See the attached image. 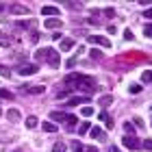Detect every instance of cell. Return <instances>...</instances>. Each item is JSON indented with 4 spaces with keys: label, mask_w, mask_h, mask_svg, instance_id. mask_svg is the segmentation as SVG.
<instances>
[{
    "label": "cell",
    "mask_w": 152,
    "mask_h": 152,
    "mask_svg": "<svg viewBox=\"0 0 152 152\" xmlns=\"http://www.w3.org/2000/svg\"><path fill=\"white\" fill-rule=\"evenodd\" d=\"M87 41L89 44H96V46H102V48H111V41L107 37H102V35H89Z\"/></svg>",
    "instance_id": "obj_4"
},
{
    "label": "cell",
    "mask_w": 152,
    "mask_h": 152,
    "mask_svg": "<svg viewBox=\"0 0 152 152\" xmlns=\"http://www.w3.org/2000/svg\"><path fill=\"white\" fill-rule=\"evenodd\" d=\"M0 115H2V111H0Z\"/></svg>",
    "instance_id": "obj_40"
},
{
    "label": "cell",
    "mask_w": 152,
    "mask_h": 152,
    "mask_svg": "<svg viewBox=\"0 0 152 152\" xmlns=\"http://www.w3.org/2000/svg\"><path fill=\"white\" fill-rule=\"evenodd\" d=\"M143 15H146V18H148V20H152V7H150V9H148V11H146V13H143Z\"/></svg>",
    "instance_id": "obj_38"
},
{
    "label": "cell",
    "mask_w": 152,
    "mask_h": 152,
    "mask_svg": "<svg viewBox=\"0 0 152 152\" xmlns=\"http://www.w3.org/2000/svg\"><path fill=\"white\" fill-rule=\"evenodd\" d=\"M76 122H78V117H74V115H67V122H65V124H67V128L72 130V128H76Z\"/></svg>",
    "instance_id": "obj_20"
},
{
    "label": "cell",
    "mask_w": 152,
    "mask_h": 152,
    "mask_svg": "<svg viewBox=\"0 0 152 152\" xmlns=\"http://www.w3.org/2000/svg\"><path fill=\"white\" fill-rule=\"evenodd\" d=\"M22 89H24L26 94H31V96H39V94H44V91H46V85H31V87H28V85H24Z\"/></svg>",
    "instance_id": "obj_6"
},
{
    "label": "cell",
    "mask_w": 152,
    "mask_h": 152,
    "mask_svg": "<svg viewBox=\"0 0 152 152\" xmlns=\"http://www.w3.org/2000/svg\"><path fill=\"white\" fill-rule=\"evenodd\" d=\"M89 133H91V139H96V141H104V139H107V133H104L102 128H98V126H94Z\"/></svg>",
    "instance_id": "obj_9"
},
{
    "label": "cell",
    "mask_w": 152,
    "mask_h": 152,
    "mask_svg": "<svg viewBox=\"0 0 152 152\" xmlns=\"http://www.w3.org/2000/svg\"><path fill=\"white\" fill-rule=\"evenodd\" d=\"M28 39H31V44H37V41H39V33H37V31H33Z\"/></svg>",
    "instance_id": "obj_30"
},
{
    "label": "cell",
    "mask_w": 152,
    "mask_h": 152,
    "mask_svg": "<svg viewBox=\"0 0 152 152\" xmlns=\"http://www.w3.org/2000/svg\"><path fill=\"white\" fill-rule=\"evenodd\" d=\"M50 120H54V124H63V122H67V115L63 111H52L50 113Z\"/></svg>",
    "instance_id": "obj_10"
},
{
    "label": "cell",
    "mask_w": 152,
    "mask_h": 152,
    "mask_svg": "<svg viewBox=\"0 0 152 152\" xmlns=\"http://www.w3.org/2000/svg\"><path fill=\"white\" fill-rule=\"evenodd\" d=\"M80 113H83V117H91L94 115V107H83Z\"/></svg>",
    "instance_id": "obj_24"
},
{
    "label": "cell",
    "mask_w": 152,
    "mask_h": 152,
    "mask_svg": "<svg viewBox=\"0 0 152 152\" xmlns=\"http://www.w3.org/2000/svg\"><path fill=\"white\" fill-rule=\"evenodd\" d=\"M72 150H74V152H98L96 148H85L80 141H72Z\"/></svg>",
    "instance_id": "obj_12"
},
{
    "label": "cell",
    "mask_w": 152,
    "mask_h": 152,
    "mask_svg": "<svg viewBox=\"0 0 152 152\" xmlns=\"http://www.w3.org/2000/svg\"><path fill=\"white\" fill-rule=\"evenodd\" d=\"M150 109H152V107H150Z\"/></svg>",
    "instance_id": "obj_41"
},
{
    "label": "cell",
    "mask_w": 152,
    "mask_h": 152,
    "mask_svg": "<svg viewBox=\"0 0 152 152\" xmlns=\"http://www.w3.org/2000/svg\"><path fill=\"white\" fill-rule=\"evenodd\" d=\"M141 146H143V148H146V150H152V139H146V141H143V143H141Z\"/></svg>",
    "instance_id": "obj_33"
},
{
    "label": "cell",
    "mask_w": 152,
    "mask_h": 152,
    "mask_svg": "<svg viewBox=\"0 0 152 152\" xmlns=\"http://www.w3.org/2000/svg\"><path fill=\"white\" fill-rule=\"evenodd\" d=\"M41 128H44V133H57V124L54 122H44Z\"/></svg>",
    "instance_id": "obj_15"
},
{
    "label": "cell",
    "mask_w": 152,
    "mask_h": 152,
    "mask_svg": "<svg viewBox=\"0 0 152 152\" xmlns=\"http://www.w3.org/2000/svg\"><path fill=\"white\" fill-rule=\"evenodd\" d=\"M35 59H37V61H46L50 67H59V65H61L59 50H54V48H44V50H37V52H35Z\"/></svg>",
    "instance_id": "obj_1"
},
{
    "label": "cell",
    "mask_w": 152,
    "mask_h": 152,
    "mask_svg": "<svg viewBox=\"0 0 152 152\" xmlns=\"http://www.w3.org/2000/svg\"><path fill=\"white\" fill-rule=\"evenodd\" d=\"M37 117L35 115H28V117H26V128H37Z\"/></svg>",
    "instance_id": "obj_19"
},
{
    "label": "cell",
    "mask_w": 152,
    "mask_h": 152,
    "mask_svg": "<svg viewBox=\"0 0 152 152\" xmlns=\"http://www.w3.org/2000/svg\"><path fill=\"white\" fill-rule=\"evenodd\" d=\"M104 13H107V18H115V11H113V9H111V7H109V9H107V11H104Z\"/></svg>",
    "instance_id": "obj_34"
},
{
    "label": "cell",
    "mask_w": 152,
    "mask_h": 152,
    "mask_svg": "<svg viewBox=\"0 0 152 152\" xmlns=\"http://www.w3.org/2000/svg\"><path fill=\"white\" fill-rule=\"evenodd\" d=\"M122 141H124V146H126L128 150H137V148H141V141L137 139L135 135H124V137H122Z\"/></svg>",
    "instance_id": "obj_3"
},
{
    "label": "cell",
    "mask_w": 152,
    "mask_h": 152,
    "mask_svg": "<svg viewBox=\"0 0 152 152\" xmlns=\"http://www.w3.org/2000/svg\"><path fill=\"white\" fill-rule=\"evenodd\" d=\"M0 46H2V48H9V46H11V35L0 33Z\"/></svg>",
    "instance_id": "obj_16"
},
{
    "label": "cell",
    "mask_w": 152,
    "mask_h": 152,
    "mask_svg": "<svg viewBox=\"0 0 152 152\" xmlns=\"http://www.w3.org/2000/svg\"><path fill=\"white\" fill-rule=\"evenodd\" d=\"M135 124H137L139 128H143V120H141V117H135Z\"/></svg>",
    "instance_id": "obj_35"
},
{
    "label": "cell",
    "mask_w": 152,
    "mask_h": 152,
    "mask_svg": "<svg viewBox=\"0 0 152 152\" xmlns=\"http://www.w3.org/2000/svg\"><path fill=\"white\" fill-rule=\"evenodd\" d=\"M80 102H89V98H87V96H80V98L74 96V98L67 100V107H76V104H80Z\"/></svg>",
    "instance_id": "obj_14"
},
{
    "label": "cell",
    "mask_w": 152,
    "mask_h": 152,
    "mask_svg": "<svg viewBox=\"0 0 152 152\" xmlns=\"http://www.w3.org/2000/svg\"><path fill=\"white\" fill-rule=\"evenodd\" d=\"M9 11L13 13V15H31L28 9H26L24 4H11V7H9Z\"/></svg>",
    "instance_id": "obj_8"
},
{
    "label": "cell",
    "mask_w": 152,
    "mask_h": 152,
    "mask_svg": "<svg viewBox=\"0 0 152 152\" xmlns=\"http://www.w3.org/2000/svg\"><path fill=\"white\" fill-rule=\"evenodd\" d=\"M111 102H113V98H111V96H102V98L98 100V104H100L102 109H107V107H111Z\"/></svg>",
    "instance_id": "obj_17"
},
{
    "label": "cell",
    "mask_w": 152,
    "mask_h": 152,
    "mask_svg": "<svg viewBox=\"0 0 152 152\" xmlns=\"http://www.w3.org/2000/svg\"><path fill=\"white\" fill-rule=\"evenodd\" d=\"M0 98H4V100H13V94L9 91V89H0Z\"/></svg>",
    "instance_id": "obj_25"
},
{
    "label": "cell",
    "mask_w": 152,
    "mask_h": 152,
    "mask_svg": "<svg viewBox=\"0 0 152 152\" xmlns=\"http://www.w3.org/2000/svg\"><path fill=\"white\" fill-rule=\"evenodd\" d=\"M59 48L63 52H67V50H72L74 48V39H70V37H65V39H61V44H59Z\"/></svg>",
    "instance_id": "obj_13"
},
{
    "label": "cell",
    "mask_w": 152,
    "mask_h": 152,
    "mask_svg": "<svg viewBox=\"0 0 152 152\" xmlns=\"http://www.w3.org/2000/svg\"><path fill=\"white\" fill-rule=\"evenodd\" d=\"M124 39H133V33H130V31H124Z\"/></svg>",
    "instance_id": "obj_37"
},
{
    "label": "cell",
    "mask_w": 152,
    "mask_h": 152,
    "mask_svg": "<svg viewBox=\"0 0 152 152\" xmlns=\"http://www.w3.org/2000/svg\"><path fill=\"white\" fill-rule=\"evenodd\" d=\"M41 15H46V20H52V18H57V15H61V11L57 9V7L48 4V7H44V9H41Z\"/></svg>",
    "instance_id": "obj_5"
},
{
    "label": "cell",
    "mask_w": 152,
    "mask_h": 152,
    "mask_svg": "<svg viewBox=\"0 0 152 152\" xmlns=\"http://www.w3.org/2000/svg\"><path fill=\"white\" fill-rule=\"evenodd\" d=\"M76 87H78L80 91H85V94L89 96V94H94L96 89H98V83H96V78H91V76L78 74V80H76Z\"/></svg>",
    "instance_id": "obj_2"
},
{
    "label": "cell",
    "mask_w": 152,
    "mask_h": 152,
    "mask_svg": "<svg viewBox=\"0 0 152 152\" xmlns=\"http://www.w3.org/2000/svg\"><path fill=\"white\" fill-rule=\"evenodd\" d=\"M7 117H9L11 122H18L20 120V111L18 109H9V111H7Z\"/></svg>",
    "instance_id": "obj_18"
},
{
    "label": "cell",
    "mask_w": 152,
    "mask_h": 152,
    "mask_svg": "<svg viewBox=\"0 0 152 152\" xmlns=\"http://www.w3.org/2000/svg\"><path fill=\"white\" fill-rule=\"evenodd\" d=\"M128 91H130V94H139V91H141V85H130Z\"/></svg>",
    "instance_id": "obj_31"
},
{
    "label": "cell",
    "mask_w": 152,
    "mask_h": 152,
    "mask_svg": "<svg viewBox=\"0 0 152 152\" xmlns=\"http://www.w3.org/2000/svg\"><path fill=\"white\" fill-rule=\"evenodd\" d=\"M33 24H35L33 20H22V22H18L15 26H18V28H28V26H33Z\"/></svg>",
    "instance_id": "obj_22"
},
{
    "label": "cell",
    "mask_w": 152,
    "mask_h": 152,
    "mask_svg": "<svg viewBox=\"0 0 152 152\" xmlns=\"http://www.w3.org/2000/svg\"><path fill=\"white\" fill-rule=\"evenodd\" d=\"M109 152H122L120 148H115V146H111V148H109Z\"/></svg>",
    "instance_id": "obj_39"
},
{
    "label": "cell",
    "mask_w": 152,
    "mask_h": 152,
    "mask_svg": "<svg viewBox=\"0 0 152 152\" xmlns=\"http://www.w3.org/2000/svg\"><path fill=\"white\" fill-rule=\"evenodd\" d=\"M143 35H146L148 39L152 37V22H150V24H146V28H143Z\"/></svg>",
    "instance_id": "obj_28"
},
{
    "label": "cell",
    "mask_w": 152,
    "mask_h": 152,
    "mask_svg": "<svg viewBox=\"0 0 152 152\" xmlns=\"http://www.w3.org/2000/svg\"><path fill=\"white\" fill-rule=\"evenodd\" d=\"M74 65H76V57H72L70 61H67V67H74Z\"/></svg>",
    "instance_id": "obj_36"
},
{
    "label": "cell",
    "mask_w": 152,
    "mask_h": 152,
    "mask_svg": "<svg viewBox=\"0 0 152 152\" xmlns=\"http://www.w3.org/2000/svg\"><path fill=\"white\" fill-rule=\"evenodd\" d=\"M65 143L63 141H57V143H54V146H52V152H65Z\"/></svg>",
    "instance_id": "obj_21"
},
{
    "label": "cell",
    "mask_w": 152,
    "mask_h": 152,
    "mask_svg": "<svg viewBox=\"0 0 152 152\" xmlns=\"http://www.w3.org/2000/svg\"><path fill=\"white\" fill-rule=\"evenodd\" d=\"M63 26V22H61L59 18H52V20H46V28H50V31H57Z\"/></svg>",
    "instance_id": "obj_11"
},
{
    "label": "cell",
    "mask_w": 152,
    "mask_h": 152,
    "mask_svg": "<svg viewBox=\"0 0 152 152\" xmlns=\"http://www.w3.org/2000/svg\"><path fill=\"white\" fill-rule=\"evenodd\" d=\"M89 130H91V126H89V122H83L80 126H78V133H80V135H85V133H89Z\"/></svg>",
    "instance_id": "obj_23"
},
{
    "label": "cell",
    "mask_w": 152,
    "mask_h": 152,
    "mask_svg": "<svg viewBox=\"0 0 152 152\" xmlns=\"http://www.w3.org/2000/svg\"><path fill=\"white\" fill-rule=\"evenodd\" d=\"M141 80H143V83H152V70H146V72H143V74H141Z\"/></svg>",
    "instance_id": "obj_26"
},
{
    "label": "cell",
    "mask_w": 152,
    "mask_h": 152,
    "mask_svg": "<svg viewBox=\"0 0 152 152\" xmlns=\"http://www.w3.org/2000/svg\"><path fill=\"white\" fill-rule=\"evenodd\" d=\"M124 130H126V135H130V133L135 135V130H133V124H130V122H124Z\"/></svg>",
    "instance_id": "obj_29"
},
{
    "label": "cell",
    "mask_w": 152,
    "mask_h": 152,
    "mask_svg": "<svg viewBox=\"0 0 152 152\" xmlns=\"http://www.w3.org/2000/svg\"><path fill=\"white\" fill-rule=\"evenodd\" d=\"M91 59H102V52L100 50H91Z\"/></svg>",
    "instance_id": "obj_32"
},
{
    "label": "cell",
    "mask_w": 152,
    "mask_h": 152,
    "mask_svg": "<svg viewBox=\"0 0 152 152\" xmlns=\"http://www.w3.org/2000/svg\"><path fill=\"white\" fill-rule=\"evenodd\" d=\"M0 76H4V78H9V76H11V70H9V67H7V65H0Z\"/></svg>",
    "instance_id": "obj_27"
},
{
    "label": "cell",
    "mask_w": 152,
    "mask_h": 152,
    "mask_svg": "<svg viewBox=\"0 0 152 152\" xmlns=\"http://www.w3.org/2000/svg\"><path fill=\"white\" fill-rule=\"evenodd\" d=\"M39 72V67L35 65V63H31V65H22L18 70V74H22V76H33V74H37Z\"/></svg>",
    "instance_id": "obj_7"
}]
</instances>
